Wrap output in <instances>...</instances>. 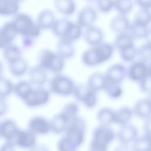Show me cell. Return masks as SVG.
<instances>
[{
  "mask_svg": "<svg viewBox=\"0 0 151 151\" xmlns=\"http://www.w3.org/2000/svg\"><path fill=\"white\" fill-rule=\"evenodd\" d=\"M106 84V78L104 74L100 73H94L88 78L87 85L96 92L104 90Z\"/></svg>",
  "mask_w": 151,
  "mask_h": 151,
  "instance_id": "cell-27",
  "label": "cell"
},
{
  "mask_svg": "<svg viewBox=\"0 0 151 151\" xmlns=\"http://www.w3.org/2000/svg\"><path fill=\"white\" fill-rule=\"evenodd\" d=\"M28 129L37 135H45L51 132L50 120L42 116H35L30 119Z\"/></svg>",
  "mask_w": 151,
  "mask_h": 151,
  "instance_id": "cell-13",
  "label": "cell"
},
{
  "mask_svg": "<svg viewBox=\"0 0 151 151\" xmlns=\"http://www.w3.org/2000/svg\"><path fill=\"white\" fill-rule=\"evenodd\" d=\"M86 129L85 120L81 117L77 116L68 121L64 135L79 147L84 142Z\"/></svg>",
  "mask_w": 151,
  "mask_h": 151,
  "instance_id": "cell-7",
  "label": "cell"
},
{
  "mask_svg": "<svg viewBox=\"0 0 151 151\" xmlns=\"http://www.w3.org/2000/svg\"><path fill=\"white\" fill-rule=\"evenodd\" d=\"M149 100H150V101L151 102V94H150V97H149Z\"/></svg>",
  "mask_w": 151,
  "mask_h": 151,
  "instance_id": "cell-55",
  "label": "cell"
},
{
  "mask_svg": "<svg viewBox=\"0 0 151 151\" xmlns=\"http://www.w3.org/2000/svg\"><path fill=\"white\" fill-rule=\"evenodd\" d=\"M65 60L60 57L56 51L48 48H43L38 54V65L54 74H60L65 67Z\"/></svg>",
  "mask_w": 151,
  "mask_h": 151,
  "instance_id": "cell-3",
  "label": "cell"
},
{
  "mask_svg": "<svg viewBox=\"0 0 151 151\" xmlns=\"http://www.w3.org/2000/svg\"><path fill=\"white\" fill-rule=\"evenodd\" d=\"M97 120L99 125L110 126L114 123V111L109 107H103L97 113Z\"/></svg>",
  "mask_w": 151,
  "mask_h": 151,
  "instance_id": "cell-29",
  "label": "cell"
},
{
  "mask_svg": "<svg viewBox=\"0 0 151 151\" xmlns=\"http://www.w3.org/2000/svg\"><path fill=\"white\" fill-rule=\"evenodd\" d=\"M50 99V91L49 90L43 87H35L22 101L27 107L34 109L47 104Z\"/></svg>",
  "mask_w": 151,
  "mask_h": 151,
  "instance_id": "cell-9",
  "label": "cell"
},
{
  "mask_svg": "<svg viewBox=\"0 0 151 151\" xmlns=\"http://www.w3.org/2000/svg\"><path fill=\"white\" fill-rule=\"evenodd\" d=\"M113 7L121 14H128L133 8L132 0H114Z\"/></svg>",
  "mask_w": 151,
  "mask_h": 151,
  "instance_id": "cell-38",
  "label": "cell"
},
{
  "mask_svg": "<svg viewBox=\"0 0 151 151\" xmlns=\"http://www.w3.org/2000/svg\"><path fill=\"white\" fill-rule=\"evenodd\" d=\"M74 81L70 77L61 73L54 74L48 83V90L50 93L63 97L73 94L75 87Z\"/></svg>",
  "mask_w": 151,
  "mask_h": 151,
  "instance_id": "cell-6",
  "label": "cell"
},
{
  "mask_svg": "<svg viewBox=\"0 0 151 151\" xmlns=\"http://www.w3.org/2000/svg\"><path fill=\"white\" fill-rule=\"evenodd\" d=\"M9 65V70L12 76L15 77H20L28 73L29 70L28 64L24 58L12 63Z\"/></svg>",
  "mask_w": 151,
  "mask_h": 151,
  "instance_id": "cell-32",
  "label": "cell"
},
{
  "mask_svg": "<svg viewBox=\"0 0 151 151\" xmlns=\"http://www.w3.org/2000/svg\"><path fill=\"white\" fill-rule=\"evenodd\" d=\"M137 55L140 60L146 63L151 62V44L147 42L142 45L137 51Z\"/></svg>",
  "mask_w": 151,
  "mask_h": 151,
  "instance_id": "cell-43",
  "label": "cell"
},
{
  "mask_svg": "<svg viewBox=\"0 0 151 151\" xmlns=\"http://www.w3.org/2000/svg\"><path fill=\"white\" fill-rule=\"evenodd\" d=\"M133 143V151H151V137L145 134L137 137Z\"/></svg>",
  "mask_w": 151,
  "mask_h": 151,
  "instance_id": "cell-34",
  "label": "cell"
},
{
  "mask_svg": "<svg viewBox=\"0 0 151 151\" xmlns=\"http://www.w3.org/2000/svg\"><path fill=\"white\" fill-rule=\"evenodd\" d=\"M51 31L58 40L74 43L82 36L83 29L76 22L64 18L56 19Z\"/></svg>",
  "mask_w": 151,
  "mask_h": 151,
  "instance_id": "cell-2",
  "label": "cell"
},
{
  "mask_svg": "<svg viewBox=\"0 0 151 151\" xmlns=\"http://www.w3.org/2000/svg\"><path fill=\"white\" fill-rule=\"evenodd\" d=\"M4 74V66L2 62L0 61V79L3 77Z\"/></svg>",
  "mask_w": 151,
  "mask_h": 151,
  "instance_id": "cell-53",
  "label": "cell"
},
{
  "mask_svg": "<svg viewBox=\"0 0 151 151\" xmlns=\"http://www.w3.org/2000/svg\"><path fill=\"white\" fill-rule=\"evenodd\" d=\"M136 2L142 8L147 9L151 8V0H136Z\"/></svg>",
  "mask_w": 151,
  "mask_h": 151,
  "instance_id": "cell-50",
  "label": "cell"
},
{
  "mask_svg": "<svg viewBox=\"0 0 151 151\" xmlns=\"http://www.w3.org/2000/svg\"><path fill=\"white\" fill-rule=\"evenodd\" d=\"M1 137L6 140L13 141L19 129L17 123L11 119H6L0 122Z\"/></svg>",
  "mask_w": 151,
  "mask_h": 151,
  "instance_id": "cell-19",
  "label": "cell"
},
{
  "mask_svg": "<svg viewBox=\"0 0 151 151\" xmlns=\"http://www.w3.org/2000/svg\"><path fill=\"white\" fill-rule=\"evenodd\" d=\"M149 67L146 63L139 60L133 62L127 69V77L132 81L140 82L148 74Z\"/></svg>",
  "mask_w": 151,
  "mask_h": 151,
  "instance_id": "cell-12",
  "label": "cell"
},
{
  "mask_svg": "<svg viewBox=\"0 0 151 151\" xmlns=\"http://www.w3.org/2000/svg\"><path fill=\"white\" fill-rule=\"evenodd\" d=\"M58 151H77L78 147L68 137L64 135L57 144Z\"/></svg>",
  "mask_w": 151,
  "mask_h": 151,
  "instance_id": "cell-39",
  "label": "cell"
},
{
  "mask_svg": "<svg viewBox=\"0 0 151 151\" xmlns=\"http://www.w3.org/2000/svg\"><path fill=\"white\" fill-rule=\"evenodd\" d=\"M104 76L106 81L121 83L127 76V68L121 64H115L107 69Z\"/></svg>",
  "mask_w": 151,
  "mask_h": 151,
  "instance_id": "cell-16",
  "label": "cell"
},
{
  "mask_svg": "<svg viewBox=\"0 0 151 151\" xmlns=\"http://www.w3.org/2000/svg\"><path fill=\"white\" fill-rule=\"evenodd\" d=\"M130 24L127 18L123 15L114 18L110 22V28L117 34L128 31Z\"/></svg>",
  "mask_w": 151,
  "mask_h": 151,
  "instance_id": "cell-30",
  "label": "cell"
},
{
  "mask_svg": "<svg viewBox=\"0 0 151 151\" xmlns=\"http://www.w3.org/2000/svg\"><path fill=\"white\" fill-rule=\"evenodd\" d=\"M1 137V129H0V138Z\"/></svg>",
  "mask_w": 151,
  "mask_h": 151,
  "instance_id": "cell-56",
  "label": "cell"
},
{
  "mask_svg": "<svg viewBox=\"0 0 151 151\" xmlns=\"http://www.w3.org/2000/svg\"><path fill=\"white\" fill-rule=\"evenodd\" d=\"M74 43L58 40L56 45V52L65 60L72 58L76 53Z\"/></svg>",
  "mask_w": 151,
  "mask_h": 151,
  "instance_id": "cell-26",
  "label": "cell"
},
{
  "mask_svg": "<svg viewBox=\"0 0 151 151\" xmlns=\"http://www.w3.org/2000/svg\"><path fill=\"white\" fill-rule=\"evenodd\" d=\"M69 120L61 111L54 115L50 120L51 132L55 134H61L65 132Z\"/></svg>",
  "mask_w": 151,
  "mask_h": 151,
  "instance_id": "cell-21",
  "label": "cell"
},
{
  "mask_svg": "<svg viewBox=\"0 0 151 151\" xmlns=\"http://www.w3.org/2000/svg\"><path fill=\"white\" fill-rule=\"evenodd\" d=\"M29 81L35 87H43L48 81L47 71L37 65L29 68Z\"/></svg>",
  "mask_w": 151,
  "mask_h": 151,
  "instance_id": "cell-17",
  "label": "cell"
},
{
  "mask_svg": "<svg viewBox=\"0 0 151 151\" xmlns=\"http://www.w3.org/2000/svg\"><path fill=\"white\" fill-rule=\"evenodd\" d=\"M133 113L140 119H146L151 116V102L149 98L138 100L133 108Z\"/></svg>",
  "mask_w": 151,
  "mask_h": 151,
  "instance_id": "cell-24",
  "label": "cell"
},
{
  "mask_svg": "<svg viewBox=\"0 0 151 151\" xmlns=\"http://www.w3.org/2000/svg\"><path fill=\"white\" fill-rule=\"evenodd\" d=\"M113 47L106 42L91 46L81 55V62L87 67L97 66L109 60L113 55Z\"/></svg>",
  "mask_w": 151,
  "mask_h": 151,
  "instance_id": "cell-1",
  "label": "cell"
},
{
  "mask_svg": "<svg viewBox=\"0 0 151 151\" xmlns=\"http://www.w3.org/2000/svg\"><path fill=\"white\" fill-rule=\"evenodd\" d=\"M18 35L15 25L12 21H8L0 27V50L12 44Z\"/></svg>",
  "mask_w": 151,
  "mask_h": 151,
  "instance_id": "cell-10",
  "label": "cell"
},
{
  "mask_svg": "<svg viewBox=\"0 0 151 151\" xmlns=\"http://www.w3.org/2000/svg\"><path fill=\"white\" fill-rule=\"evenodd\" d=\"M15 147L13 141L6 140L0 147V151H15Z\"/></svg>",
  "mask_w": 151,
  "mask_h": 151,
  "instance_id": "cell-46",
  "label": "cell"
},
{
  "mask_svg": "<svg viewBox=\"0 0 151 151\" xmlns=\"http://www.w3.org/2000/svg\"><path fill=\"white\" fill-rule=\"evenodd\" d=\"M56 19L54 12L47 9L39 12L35 22L41 30H51Z\"/></svg>",
  "mask_w": 151,
  "mask_h": 151,
  "instance_id": "cell-20",
  "label": "cell"
},
{
  "mask_svg": "<svg viewBox=\"0 0 151 151\" xmlns=\"http://www.w3.org/2000/svg\"><path fill=\"white\" fill-rule=\"evenodd\" d=\"M2 56L8 65L14 63L23 58L21 49L14 44L2 50Z\"/></svg>",
  "mask_w": 151,
  "mask_h": 151,
  "instance_id": "cell-23",
  "label": "cell"
},
{
  "mask_svg": "<svg viewBox=\"0 0 151 151\" xmlns=\"http://www.w3.org/2000/svg\"><path fill=\"white\" fill-rule=\"evenodd\" d=\"M97 12L95 9L90 6L82 8L78 13L76 22L83 28L91 27L96 21Z\"/></svg>",
  "mask_w": 151,
  "mask_h": 151,
  "instance_id": "cell-14",
  "label": "cell"
},
{
  "mask_svg": "<svg viewBox=\"0 0 151 151\" xmlns=\"http://www.w3.org/2000/svg\"><path fill=\"white\" fill-rule=\"evenodd\" d=\"M18 34L21 38L37 39L40 35L41 29L31 17L25 13H18L13 19Z\"/></svg>",
  "mask_w": 151,
  "mask_h": 151,
  "instance_id": "cell-4",
  "label": "cell"
},
{
  "mask_svg": "<svg viewBox=\"0 0 151 151\" xmlns=\"http://www.w3.org/2000/svg\"><path fill=\"white\" fill-rule=\"evenodd\" d=\"M116 134L110 126L99 125L93 130L88 151H108Z\"/></svg>",
  "mask_w": 151,
  "mask_h": 151,
  "instance_id": "cell-5",
  "label": "cell"
},
{
  "mask_svg": "<svg viewBox=\"0 0 151 151\" xmlns=\"http://www.w3.org/2000/svg\"><path fill=\"white\" fill-rule=\"evenodd\" d=\"M113 151H133V149L130 147L129 145L120 143L115 147Z\"/></svg>",
  "mask_w": 151,
  "mask_h": 151,
  "instance_id": "cell-49",
  "label": "cell"
},
{
  "mask_svg": "<svg viewBox=\"0 0 151 151\" xmlns=\"http://www.w3.org/2000/svg\"><path fill=\"white\" fill-rule=\"evenodd\" d=\"M54 4L56 11L65 17L73 15L77 9L74 0H54Z\"/></svg>",
  "mask_w": 151,
  "mask_h": 151,
  "instance_id": "cell-22",
  "label": "cell"
},
{
  "mask_svg": "<svg viewBox=\"0 0 151 151\" xmlns=\"http://www.w3.org/2000/svg\"><path fill=\"white\" fill-rule=\"evenodd\" d=\"M14 84L12 81L5 77L0 79V97L7 98L12 93H14Z\"/></svg>",
  "mask_w": 151,
  "mask_h": 151,
  "instance_id": "cell-37",
  "label": "cell"
},
{
  "mask_svg": "<svg viewBox=\"0 0 151 151\" xmlns=\"http://www.w3.org/2000/svg\"><path fill=\"white\" fill-rule=\"evenodd\" d=\"M73 95L77 101L88 109L94 108L97 103V92L90 88L87 84L76 85Z\"/></svg>",
  "mask_w": 151,
  "mask_h": 151,
  "instance_id": "cell-8",
  "label": "cell"
},
{
  "mask_svg": "<svg viewBox=\"0 0 151 151\" xmlns=\"http://www.w3.org/2000/svg\"><path fill=\"white\" fill-rule=\"evenodd\" d=\"M79 108L77 103L74 102H69L64 105L61 112L70 120L78 116Z\"/></svg>",
  "mask_w": 151,
  "mask_h": 151,
  "instance_id": "cell-41",
  "label": "cell"
},
{
  "mask_svg": "<svg viewBox=\"0 0 151 151\" xmlns=\"http://www.w3.org/2000/svg\"><path fill=\"white\" fill-rule=\"evenodd\" d=\"M8 109V104L6 101V99L0 97V117L5 115Z\"/></svg>",
  "mask_w": 151,
  "mask_h": 151,
  "instance_id": "cell-47",
  "label": "cell"
},
{
  "mask_svg": "<svg viewBox=\"0 0 151 151\" xmlns=\"http://www.w3.org/2000/svg\"><path fill=\"white\" fill-rule=\"evenodd\" d=\"M134 22L147 27L151 22V13L149 9L142 8L136 13Z\"/></svg>",
  "mask_w": 151,
  "mask_h": 151,
  "instance_id": "cell-40",
  "label": "cell"
},
{
  "mask_svg": "<svg viewBox=\"0 0 151 151\" xmlns=\"http://www.w3.org/2000/svg\"><path fill=\"white\" fill-rule=\"evenodd\" d=\"M83 29L82 36L87 44L94 46L103 42V33L100 28L92 25Z\"/></svg>",
  "mask_w": 151,
  "mask_h": 151,
  "instance_id": "cell-18",
  "label": "cell"
},
{
  "mask_svg": "<svg viewBox=\"0 0 151 151\" xmlns=\"http://www.w3.org/2000/svg\"><path fill=\"white\" fill-rule=\"evenodd\" d=\"M104 91L108 97L112 99H119L123 94V89L120 83L108 81L106 80Z\"/></svg>",
  "mask_w": 151,
  "mask_h": 151,
  "instance_id": "cell-33",
  "label": "cell"
},
{
  "mask_svg": "<svg viewBox=\"0 0 151 151\" xmlns=\"http://www.w3.org/2000/svg\"><path fill=\"white\" fill-rule=\"evenodd\" d=\"M143 129L145 134L151 137V116L145 119Z\"/></svg>",
  "mask_w": 151,
  "mask_h": 151,
  "instance_id": "cell-48",
  "label": "cell"
},
{
  "mask_svg": "<svg viewBox=\"0 0 151 151\" xmlns=\"http://www.w3.org/2000/svg\"><path fill=\"white\" fill-rule=\"evenodd\" d=\"M128 31L129 34L133 37V38H146L148 28L146 26H144L134 22L130 24Z\"/></svg>",
  "mask_w": 151,
  "mask_h": 151,
  "instance_id": "cell-36",
  "label": "cell"
},
{
  "mask_svg": "<svg viewBox=\"0 0 151 151\" xmlns=\"http://www.w3.org/2000/svg\"><path fill=\"white\" fill-rule=\"evenodd\" d=\"M29 151H50V150L47 146L37 143L33 147L29 149Z\"/></svg>",
  "mask_w": 151,
  "mask_h": 151,
  "instance_id": "cell-51",
  "label": "cell"
},
{
  "mask_svg": "<svg viewBox=\"0 0 151 151\" xmlns=\"http://www.w3.org/2000/svg\"><path fill=\"white\" fill-rule=\"evenodd\" d=\"M140 88L144 93L151 94V73H148L147 75L139 82Z\"/></svg>",
  "mask_w": 151,
  "mask_h": 151,
  "instance_id": "cell-45",
  "label": "cell"
},
{
  "mask_svg": "<svg viewBox=\"0 0 151 151\" xmlns=\"http://www.w3.org/2000/svg\"><path fill=\"white\" fill-rule=\"evenodd\" d=\"M146 39L147 40V42L151 44V28L148 29V31H147V34Z\"/></svg>",
  "mask_w": 151,
  "mask_h": 151,
  "instance_id": "cell-52",
  "label": "cell"
},
{
  "mask_svg": "<svg viewBox=\"0 0 151 151\" xmlns=\"http://www.w3.org/2000/svg\"><path fill=\"white\" fill-rule=\"evenodd\" d=\"M138 132L136 128L130 124L121 126L117 133L116 134V137L119 141L120 143L129 145L137 137Z\"/></svg>",
  "mask_w": 151,
  "mask_h": 151,
  "instance_id": "cell-15",
  "label": "cell"
},
{
  "mask_svg": "<svg viewBox=\"0 0 151 151\" xmlns=\"http://www.w3.org/2000/svg\"><path fill=\"white\" fill-rule=\"evenodd\" d=\"M114 43V46L119 51L127 47L134 45L133 37L127 32L118 34Z\"/></svg>",
  "mask_w": 151,
  "mask_h": 151,
  "instance_id": "cell-35",
  "label": "cell"
},
{
  "mask_svg": "<svg viewBox=\"0 0 151 151\" xmlns=\"http://www.w3.org/2000/svg\"><path fill=\"white\" fill-rule=\"evenodd\" d=\"M33 85L29 81L21 80L14 84V93L23 101L33 89Z\"/></svg>",
  "mask_w": 151,
  "mask_h": 151,
  "instance_id": "cell-31",
  "label": "cell"
},
{
  "mask_svg": "<svg viewBox=\"0 0 151 151\" xmlns=\"http://www.w3.org/2000/svg\"><path fill=\"white\" fill-rule=\"evenodd\" d=\"M114 0H96L98 9L102 12H108L113 7Z\"/></svg>",
  "mask_w": 151,
  "mask_h": 151,
  "instance_id": "cell-44",
  "label": "cell"
},
{
  "mask_svg": "<svg viewBox=\"0 0 151 151\" xmlns=\"http://www.w3.org/2000/svg\"><path fill=\"white\" fill-rule=\"evenodd\" d=\"M15 1H17V2H19V3H21V2L24 1V0H15Z\"/></svg>",
  "mask_w": 151,
  "mask_h": 151,
  "instance_id": "cell-54",
  "label": "cell"
},
{
  "mask_svg": "<svg viewBox=\"0 0 151 151\" xmlns=\"http://www.w3.org/2000/svg\"><path fill=\"white\" fill-rule=\"evenodd\" d=\"M19 5L15 0H0V16L14 17L19 13Z\"/></svg>",
  "mask_w": 151,
  "mask_h": 151,
  "instance_id": "cell-25",
  "label": "cell"
},
{
  "mask_svg": "<svg viewBox=\"0 0 151 151\" xmlns=\"http://www.w3.org/2000/svg\"><path fill=\"white\" fill-rule=\"evenodd\" d=\"M13 142L16 147L29 150L37 143V135L28 129H19Z\"/></svg>",
  "mask_w": 151,
  "mask_h": 151,
  "instance_id": "cell-11",
  "label": "cell"
},
{
  "mask_svg": "<svg viewBox=\"0 0 151 151\" xmlns=\"http://www.w3.org/2000/svg\"><path fill=\"white\" fill-rule=\"evenodd\" d=\"M119 51L122 60L126 62L133 61L137 55V51L134 45L127 47Z\"/></svg>",
  "mask_w": 151,
  "mask_h": 151,
  "instance_id": "cell-42",
  "label": "cell"
},
{
  "mask_svg": "<svg viewBox=\"0 0 151 151\" xmlns=\"http://www.w3.org/2000/svg\"><path fill=\"white\" fill-rule=\"evenodd\" d=\"M133 114V109L123 106L114 111V123L121 126L129 124Z\"/></svg>",
  "mask_w": 151,
  "mask_h": 151,
  "instance_id": "cell-28",
  "label": "cell"
}]
</instances>
